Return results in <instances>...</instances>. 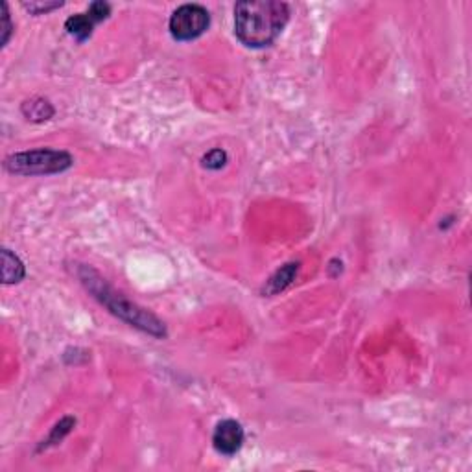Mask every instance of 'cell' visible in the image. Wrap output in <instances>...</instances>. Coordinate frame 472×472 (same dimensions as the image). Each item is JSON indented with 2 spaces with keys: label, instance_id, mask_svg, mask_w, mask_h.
<instances>
[{
  "label": "cell",
  "instance_id": "1",
  "mask_svg": "<svg viewBox=\"0 0 472 472\" xmlns=\"http://www.w3.org/2000/svg\"><path fill=\"white\" fill-rule=\"evenodd\" d=\"M290 19V8L277 0H245L234 6V34L249 48L270 46Z\"/></svg>",
  "mask_w": 472,
  "mask_h": 472
},
{
  "label": "cell",
  "instance_id": "2",
  "mask_svg": "<svg viewBox=\"0 0 472 472\" xmlns=\"http://www.w3.org/2000/svg\"><path fill=\"white\" fill-rule=\"evenodd\" d=\"M78 277L85 288L89 290L96 301H100L102 305L106 306L107 310L120 317L122 321L129 323L131 327L140 328L142 332H148L155 338H164L167 336V328L159 319H157L151 312L144 310L142 306L135 305L133 301L118 294L117 290H113L106 283V279L102 277L100 273L95 272L89 266L78 267Z\"/></svg>",
  "mask_w": 472,
  "mask_h": 472
},
{
  "label": "cell",
  "instance_id": "3",
  "mask_svg": "<svg viewBox=\"0 0 472 472\" xmlns=\"http://www.w3.org/2000/svg\"><path fill=\"white\" fill-rule=\"evenodd\" d=\"M73 155L63 150H41L21 151L6 157L4 168L8 172L19 173V176H48V173L65 172L73 167Z\"/></svg>",
  "mask_w": 472,
  "mask_h": 472
},
{
  "label": "cell",
  "instance_id": "4",
  "mask_svg": "<svg viewBox=\"0 0 472 472\" xmlns=\"http://www.w3.org/2000/svg\"><path fill=\"white\" fill-rule=\"evenodd\" d=\"M211 17L200 4H185L178 8L170 17V34L178 41H192L205 34Z\"/></svg>",
  "mask_w": 472,
  "mask_h": 472
},
{
  "label": "cell",
  "instance_id": "5",
  "mask_svg": "<svg viewBox=\"0 0 472 472\" xmlns=\"http://www.w3.org/2000/svg\"><path fill=\"white\" fill-rule=\"evenodd\" d=\"M244 439V428H242L238 421H233V419H225V421L218 422L216 430L212 433V444H214L216 452L223 455L236 454L242 449Z\"/></svg>",
  "mask_w": 472,
  "mask_h": 472
},
{
  "label": "cell",
  "instance_id": "6",
  "mask_svg": "<svg viewBox=\"0 0 472 472\" xmlns=\"http://www.w3.org/2000/svg\"><path fill=\"white\" fill-rule=\"evenodd\" d=\"M24 279V264L15 253L2 249V281L4 284H13Z\"/></svg>",
  "mask_w": 472,
  "mask_h": 472
},
{
  "label": "cell",
  "instance_id": "7",
  "mask_svg": "<svg viewBox=\"0 0 472 472\" xmlns=\"http://www.w3.org/2000/svg\"><path fill=\"white\" fill-rule=\"evenodd\" d=\"M95 24H98L95 19L91 17L89 13H78V15H73L65 23V28L70 35H74L78 41H85L87 37H91L93 34V28Z\"/></svg>",
  "mask_w": 472,
  "mask_h": 472
},
{
  "label": "cell",
  "instance_id": "8",
  "mask_svg": "<svg viewBox=\"0 0 472 472\" xmlns=\"http://www.w3.org/2000/svg\"><path fill=\"white\" fill-rule=\"evenodd\" d=\"M297 270H299V264H286L284 267H281V270L267 281V284L264 286V292L270 295H275L279 294V292H283V290L294 281Z\"/></svg>",
  "mask_w": 472,
  "mask_h": 472
},
{
  "label": "cell",
  "instance_id": "9",
  "mask_svg": "<svg viewBox=\"0 0 472 472\" xmlns=\"http://www.w3.org/2000/svg\"><path fill=\"white\" fill-rule=\"evenodd\" d=\"M23 113L28 117V120L43 122V120H48V118L54 117V107L50 106V102L48 100L35 98V100H30L24 104Z\"/></svg>",
  "mask_w": 472,
  "mask_h": 472
},
{
  "label": "cell",
  "instance_id": "10",
  "mask_svg": "<svg viewBox=\"0 0 472 472\" xmlns=\"http://www.w3.org/2000/svg\"><path fill=\"white\" fill-rule=\"evenodd\" d=\"M227 162V153L223 150H211L203 157V167L209 170H220Z\"/></svg>",
  "mask_w": 472,
  "mask_h": 472
},
{
  "label": "cell",
  "instance_id": "11",
  "mask_svg": "<svg viewBox=\"0 0 472 472\" xmlns=\"http://www.w3.org/2000/svg\"><path fill=\"white\" fill-rule=\"evenodd\" d=\"M87 13H89L91 17L95 19L96 23H102L104 19L109 17V13H111V6H109L107 2H93Z\"/></svg>",
  "mask_w": 472,
  "mask_h": 472
},
{
  "label": "cell",
  "instance_id": "12",
  "mask_svg": "<svg viewBox=\"0 0 472 472\" xmlns=\"http://www.w3.org/2000/svg\"><path fill=\"white\" fill-rule=\"evenodd\" d=\"M12 19H10V12H8V4H2V46L8 45V41L12 37Z\"/></svg>",
  "mask_w": 472,
  "mask_h": 472
},
{
  "label": "cell",
  "instance_id": "13",
  "mask_svg": "<svg viewBox=\"0 0 472 472\" xmlns=\"http://www.w3.org/2000/svg\"><path fill=\"white\" fill-rule=\"evenodd\" d=\"M74 424H76V421H74V419H63V421L56 426V430L52 432V435H50V439H48V441H56V443L57 441H62V439L65 437L68 432H70V428H73Z\"/></svg>",
  "mask_w": 472,
  "mask_h": 472
},
{
  "label": "cell",
  "instance_id": "14",
  "mask_svg": "<svg viewBox=\"0 0 472 472\" xmlns=\"http://www.w3.org/2000/svg\"><path fill=\"white\" fill-rule=\"evenodd\" d=\"M63 4L62 2H52V4H34V2H30V4H24V8L26 10H30V12L34 13H41V12H50V10H56V8H62Z\"/></svg>",
  "mask_w": 472,
  "mask_h": 472
}]
</instances>
